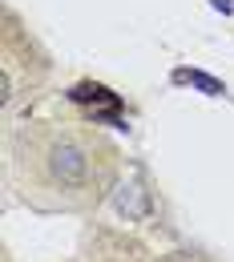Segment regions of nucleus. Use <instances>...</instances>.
Returning <instances> with one entry per match:
<instances>
[{
	"label": "nucleus",
	"mask_w": 234,
	"mask_h": 262,
	"mask_svg": "<svg viewBox=\"0 0 234 262\" xmlns=\"http://www.w3.org/2000/svg\"><path fill=\"white\" fill-rule=\"evenodd\" d=\"M117 145L81 125H29L12 137L8 169L49 210H89L117 186Z\"/></svg>",
	"instance_id": "obj_1"
},
{
	"label": "nucleus",
	"mask_w": 234,
	"mask_h": 262,
	"mask_svg": "<svg viewBox=\"0 0 234 262\" xmlns=\"http://www.w3.org/2000/svg\"><path fill=\"white\" fill-rule=\"evenodd\" d=\"M174 85H198L202 93H210V97H222V93H226L222 81L206 77V73H198V69H174Z\"/></svg>",
	"instance_id": "obj_2"
},
{
	"label": "nucleus",
	"mask_w": 234,
	"mask_h": 262,
	"mask_svg": "<svg viewBox=\"0 0 234 262\" xmlns=\"http://www.w3.org/2000/svg\"><path fill=\"white\" fill-rule=\"evenodd\" d=\"M69 97H73V101H105V105H117V97H113L105 85H77Z\"/></svg>",
	"instance_id": "obj_3"
},
{
	"label": "nucleus",
	"mask_w": 234,
	"mask_h": 262,
	"mask_svg": "<svg viewBox=\"0 0 234 262\" xmlns=\"http://www.w3.org/2000/svg\"><path fill=\"white\" fill-rule=\"evenodd\" d=\"M214 8L218 12H234V0H214Z\"/></svg>",
	"instance_id": "obj_4"
}]
</instances>
